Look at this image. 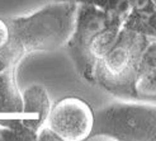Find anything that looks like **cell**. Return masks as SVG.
<instances>
[{
	"mask_svg": "<svg viewBox=\"0 0 156 141\" xmlns=\"http://www.w3.org/2000/svg\"><path fill=\"white\" fill-rule=\"evenodd\" d=\"M67 2H75L77 4H88V5H94L100 9H107L111 6V4L114 3V0H67Z\"/></svg>",
	"mask_w": 156,
	"mask_h": 141,
	"instance_id": "9",
	"label": "cell"
},
{
	"mask_svg": "<svg viewBox=\"0 0 156 141\" xmlns=\"http://www.w3.org/2000/svg\"><path fill=\"white\" fill-rule=\"evenodd\" d=\"M156 140V106L113 103L94 113L87 140Z\"/></svg>",
	"mask_w": 156,
	"mask_h": 141,
	"instance_id": "2",
	"label": "cell"
},
{
	"mask_svg": "<svg viewBox=\"0 0 156 141\" xmlns=\"http://www.w3.org/2000/svg\"><path fill=\"white\" fill-rule=\"evenodd\" d=\"M37 140L42 141H64L61 136L55 130H52L48 125H43V126L37 131Z\"/></svg>",
	"mask_w": 156,
	"mask_h": 141,
	"instance_id": "7",
	"label": "cell"
},
{
	"mask_svg": "<svg viewBox=\"0 0 156 141\" xmlns=\"http://www.w3.org/2000/svg\"><path fill=\"white\" fill-rule=\"evenodd\" d=\"M9 38H10V32H9L8 23L0 19V51L5 49L6 45L9 43Z\"/></svg>",
	"mask_w": 156,
	"mask_h": 141,
	"instance_id": "8",
	"label": "cell"
},
{
	"mask_svg": "<svg viewBox=\"0 0 156 141\" xmlns=\"http://www.w3.org/2000/svg\"><path fill=\"white\" fill-rule=\"evenodd\" d=\"M111 23L107 13L98 6L81 4L77 9L75 29L67 43L70 53L84 76L93 73L99 55L103 56L102 45H112L113 41L109 40L108 34L115 29L109 26Z\"/></svg>",
	"mask_w": 156,
	"mask_h": 141,
	"instance_id": "3",
	"label": "cell"
},
{
	"mask_svg": "<svg viewBox=\"0 0 156 141\" xmlns=\"http://www.w3.org/2000/svg\"><path fill=\"white\" fill-rule=\"evenodd\" d=\"M154 2H155V3H156V0H154Z\"/></svg>",
	"mask_w": 156,
	"mask_h": 141,
	"instance_id": "10",
	"label": "cell"
},
{
	"mask_svg": "<svg viewBox=\"0 0 156 141\" xmlns=\"http://www.w3.org/2000/svg\"><path fill=\"white\" fill-rule=\"evenodd\" d=\"M0 111H23V98L15 85L13 66L0 71Z\"/></svg>",
	"mask_w": 156,
	"mask_h": 141,
	"instance_id": "6",
	"label": "cell"
},
{
	"mask_svg": "<svg viewBox=\"0 0 156 141\" xmlns=\"http://www.w3.org/2000/svg\"><path fill=\"white\" fill-rule=\"evenodd\" d=\"M46 125L56 131L64 141H81L91 134L94 113L84 100L67 97L51 108Z\"/></svg>",
	"mask_w": 156,
	"mask_h": 141,
	"instance_id": "4",
	"label": "cell"
},
{
	"mask_svg": "<svg viewBox=\"0 0 156 141\" xmlns=\"http://www.w3.org/2000/svg\"><path fill=\"white\" fill-rule=\"evenodd\" d=\"M77 9L75 2L58 0L26 17L13 18L8 22L9 43L22 55L58 49L73 36Z\"/></svg>",
	"mask_w": 156,
	"mask_h": 141,
	"instance_id": "1",
	"label": "cell"
},
{
	"mask_svg": "<svg viewBox=\"0 0 156 141\" xmlns=\"http://www.w3.org/2000/svg\"><path fill=\"white\" fill-rule=\"evenodd\" d=\"M23 98V111L27 113H37L36 120H22L27 127L38 131L43 125H46L47 117L51 111V100L48 92L44 87L33 84L28 87L22 94Z\"/></svg>",
	"mask_w": 156,
	"mask_h": 141,
	"instance_id": "5",
	"label": "cell"
}]
</instances>
